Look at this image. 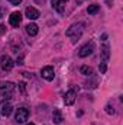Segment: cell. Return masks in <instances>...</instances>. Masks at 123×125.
I'll use <instances>...</instances> for the list:
<instances>
[{
	"mask_svg": "<svg viewBox=\"0 0 123 125\" xmlns=\"http://www.w3.org/2000/svg\"><path fill=\"white\" fill-rule=\"evenodd\" d=\"M68 36H71L72 38V42H75V41H78V38L81 36V33H83V25L81 23H77V25H71L67 32H65Z\"/></svg>",
	"mask_w": 123,
	"mask_h": 125,
	"instance_id": "obj_1",
	"label": "cell"
},
{
	"mask_svg": "<svg viewBox=\"0 0 123 125\" xmlns=\"http://www.w3.org/2000/svg\"><path fill=\"white\" fill-rule=\"evenodd\" d=\"M29 109L28 108H19L18 111H16V116H15V119H16V122L18 124H23V122H26L28 121V118H29Z\"/></svg>",
	"mask_w": 123,
	"mask_h": 125,
	"instance_id": "obj_2",
	"label": "cell"
},
{
	"mask_svg": "<svg viewBox=\"0 0 123 125\" xmlns=\"http://www.w3.org/2000/svg\"><path fill=\"white\" fill-rule=\"evenodd\" d=\"M13 89H15V84L12 82H3V83H0V94L4 96V97L10 96L12 92H13Z\"/></svg>",
	"mask_w": 123,
	"mask_h": 125,
	"instance_id": "obj_3",
	"label": "cell"
},
{
	"mask_svg": "<svg viewBox=\"0 0 123 125\" xmlns=\"http://www.w3.org/2000/svg\"><path fill=\"white\" fill-rule=\"evenodd\" d=\"M13 65H15V62H13V60L9 55H1L0 57V67H1V70L10 71L13 68Z\"/></svg>",
	"mask_w": 123,
	"mask_h": 125,
	"instance_id": "obj_4",
	"label": "cell"
},
{
	"mask_svg": "<svg viewBox=\"0 0 123 125\" xmlns=\"http://www.w3.org/2000/svg\"><path fill=\"white\" fill-rule=\"evenodd\" d=\"M22 13L20 12H13L10 16H9V23H10V26H13V28H18L19 25H20V22H22Z\"/></svg>",
	"mask_w": 123,
	"mask_h": 125,
	"instance_id": "obj_5",
	"label": "cell"
},
{
	"mask_svg": "<svg viewBox=\"0 0 123 125\" xmlns=\"http://www.w3.org/2000/svg\"><path fill=\"white\" fill-rule=\"evenodd\" d=\"M93 51H94V44H93V42H88V44H86V45H83V47L80 48V51H78V57H81V58L88 57Z\"/></svg>",
	"mask_w": 123,
	"mask_h": 125,
	"instance_id": "obj_6",
	"label": "cell"
},
{
	"mask_svg": "<svg viewBox=\"0 0 123 125\" xmlns=\"http://www.w3.org/2000/svg\"><path fill=\"white\" fill-rule=\"evenodd\" d=\"M41 74H42V77H44L45 80H48V82L54 80V77H55V71H54V68H52L51 65L44 67V68H42V71H41Z\"/></svg>",
	"mask_w": 123,
	"mask_h": 125,
	"instance_id": "obj_7",
	"label": "cell"
},
{
	"mask_svg": "<svg viewBox=\"0 0 123 125\" xmlns=\"http://www.w3.org/2000/svg\"><path fill=\"white\" fill-rule=\"evenodd\" d=\"M75 96H77V94H75V90H72V89L68 90L67 93L64 94V103H65L67 106H71V105L75 102Z\"/></svg>",
	"mask_w": 123,
	"mask_h": 125,
	"instance_id": "obj_8",
	"label": "cell"
},
{
	"mask_svg": "<svg viewBox=\"0 0 123 125\" xmlns=\"http://www.w3.org/2000/svg\"><path fill=\"white\" fill-rule=\"evenodd\" d=\"M25 16H26L28 19H31V21H35V19H38V18L41 16V13H39V10H36L35 7H26Z\"/></svg>",
	"mask_w": 123,
	"mask_h": 125,
	"instance_id": "obj_9",
	"label": "cell"
},
{
	"mask_svg": "<svg viewBox=\"0 0 123 125\" xmlns=\"http://www.w3.org/2000/svg\"><path fill=\"white\" fill-rule=\"evenodd\" d=\"M67 1H68V0H51V3H52V7H54V9H55L58 13H62V12H64Z\"/></svg>",
	"mask_w": 123,
	"mask_h": 125,
	"instance_id": "obj_10",
	"label": "cell"
},
{
	"mask_svg": "<svg viewBox=\"0 0 123 125\" xmlns=\"http://www.w3.org/2000/svg\"><path fill=\"white\" fill-rule=\"evenodd\" d=\"M0 112H1V115H3V116H9V115L13 112V106H12L10 103L4 102V103H3V106L0 108Z\"/></svg>",
	"mask_w": 123,
	"mask_h": 125,
	"instance_id": "obj_11",
	"label": "cell"
},
{
	"mask_svg": "<svg viewBox=\"0 0 123 125\" xmlns=\"http://www.w3.org/2000/svg\"><path fill=\"white\" fill-rule=\"evenodd\" d=\"M26 32H28V35L35 36V35L39 32V28H38L36 23H29V25H26Z\"/></svg>",
	"mask_w": 123,
	"mask_h": 125,
	"instance_id": "obj_12",
	"label": "cell"
},
{
	"mask_svg": "<svg viewBox=\"0 0 123 125\" xmlns=\"http://www.w3.org/2000/svg\"><path fill=\"white\" fill-rule=\"evenodd\" d=\"M52 121L55 124H61L62 122V114L60 109H54L52 111Z\"/></svg>",
	"mask_w": 123,
	"mask_h": 125,
	"instance_id": "obj_13",
	"label": "cell"
},
{
	"mask_svg": "<svg viewBox=\"0 0 123 125\" xmlns=\"http://www.w3.org/2000/svg\"><path fill=\"white\" fill-rule=\"evenodd\" d=\"M101 55H103L104 61L109 60V57H110V51H109V45H107V44H104V45L101 47Z\"/></svg>",
	"mask_w": 123,
	"mask_h": 125,
	"instance_id": "obj_14",
	"label": "cell"
},
{
	"mask_svg": "<svg viewBox=\"0 0 123 125\" xmlns=\"http://www.w3.org/2000/svg\"><path fill=\"white\" fill-rule=\"evenodd\" d=\"M80 73L84 74V76H91L93 74V68L91 67H88V65H83V67L80 68Z\"/></svg>",
	"mask_w": 123,
	"mask_h": 125,
	"instance_id": "obj_15",
	"label": "cell"
},
{
	"mask_svg": "<svg viewBox=\"0 0 123 125\" xmlns=\"http://www.w3.org/2000/svg\"><path fill=\"white\" fill-rule=\"evenodd\" d=\"M98 10H100V4H91V6H88L87 13H88V15H96Z\"/></svg>",
	"mask_w": 123,
	"mask_h": 125,
	"instance_id": "obj_16",
	"label": "cell"
},
{
	"mask_svg": "<svg viewBox=\"0 0 123 125\" xmlns=\"http://www.w3.org/2000/svg\"><path fill=\"white\" fill-rule=\"evenodd\" d=\"M98 68H100V73H101V74H104V73H106V70H107V64H106V61L100 62V67H98Z\"/></svg>",
	"mask_w": 123,
	"mask_h": 125,
	"instance_id": "obj_17",
	"label": "cell"
},
{
	"mask_svg": "<svg viewBox=\"0 0 123 125\" xmlns=\"http://www.w3.org/2000/svg\"><path fill=\"white\" fill-rule=\"evenodd\" d=\"M106 111H107V114H109V115H113V114H114V111H113V108H112L110 105H107V106H106Z\"/></svg>",
	"mask_w": 123,
	"mask_h": 125,
	"instance_id": "obj_18",
	"label": "cell"
},
{
	"mask_svg": "<svg viewBox=\"0 0 123 125\" xmlns=\"http://www.w3.org/2000/svg\"><path fill=\"white\" fill-rule=\"evenodd\" d=\"M25 86H26L25 83H19V89H20V92H22V93H25V92H26V89H25Z\"/></svg>",
	"mask_w": 123,
	"mask_h": 125,
	"instance_id": "obj_19",
	"label": "cell"
},
{
	"mask_svg": "<svg viewBox=\"0 0 123 125\" xmlns=\"http://www.w3.org/2000/svg\"><path fill=\"white\" fill-rule=\"evenodd\" d=\"M7 1H9L10 4H15V6H16V4H19V3H20L22 0H7Z\"/></svg>",
	"mask_w": 123,
	"mask_h": 125,
	"instance_id": "obj_20",
	"label": "cell"
},
{
	"mask_svg": "<svg viewBox=\"0 0 123 125\" xmlns=\"http://www.w3.org/2000/svg\"><path fill=\"white\" fill-rule=\"evenodd\" d=\"M101 39H103V41H106V39H107V35H106V33H103V35H101Z\"/></svg>",
	"mask_w": 123,
	"mask_h": 125,
	"instance_id": "obj_21",
	"label": "cell"
},
{
	"mask_svg": "<svg viewBox=\"0 0 123 125\" xmlns=\"http://www.w3.org/2000/svg\"><path fill=\"white\" fill-rule=\"evenodd\" d=\"M26 125H35V124H33V122H29V124H26Z\"/></svg>",
	"mask_w": 123,
	"mask_h": 125,
	"instance_id": "obj_22",
	"label": "cell"
}]
</instances>
